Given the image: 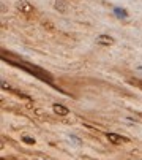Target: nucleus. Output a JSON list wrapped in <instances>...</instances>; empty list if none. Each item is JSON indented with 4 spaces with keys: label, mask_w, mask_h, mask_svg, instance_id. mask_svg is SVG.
<instances>
[{
    "label": "nucleus",
    "mask_w": 142,
    "mask_h": 160,
    "mask_svg": "<svg viewBox=\"0 0 142 160\" xmlns=\"http://www.w3.org/2000/svg\"><path fill=\"white\" fill-rule=\"evenodd\" d=\"M16 6H18V10L19 11H22L24 13V15H33V6L30 5V3H28L27 2V0H19V2L16 3Z\"/></svg>",
    "instance_id": "f257e3e1"
},
{
    "label": "nucleus",
    "mask_w": 142,
    "mask_h": 160,
    "mask_svg": "<svg viewBox=\"0 0 142 160\" xmlns=\"http://www.w3.org/2000/svg\"><path fill=\"white\" fill-rule=\"evenodd\" d=\"M96 43L101 45V46H112V45H115V40H114L111 35L103 33V35H98L96 37Z\"/></svg>",
    "instance_id": "f03ea898"
},
{
    "label": "nucleus",
    "mask_w": 142,
    "mask_h": 160,
    "mask_svg": "<svg viewBox=\"0 0 142 160\" xmlns=\"http://www.w3.org/2000/svg\"><path fill=\"white\" fill-rule=\"evenodd\" d=\"M107 140L112 143V144H125V143H128V138L126 136H122V135H119V133H107Z\"/></svg>",
    "instance_id": "7ed1b4c3"
},
{
    "label": "nucleus",
    "mask_w": 142,
    "mask_h": 160,
    "mask_svg": "<svg viewBox=\"0 0 142 160\" xmlns=\"http://www.w3.org/2000/svg\"><path fill=\"white\" fill-rule=\"evenodd\" d=\"M52 110H54L55 114H59V116H66L69 113V110L66 108L65 105H62V103H54L52 105Z\"/></svg>",
    "instance_id": "20e7f679"
},
{
    "label": "nucleus",
    "mask_w": 142,
    "mask_h": 160,
    "mask_svg": "<svg viewBox=\"0 0 142 160\" xmlns=\"http://www.w3.org/2000/svg\"><path fill=\"white\" fill-rule=\"evenodd\" d=\"M114 15H115L119 19H128V11L125 8H120V6H114Z\"/></svg>",
    "instance_id": "39448f33"
},
{
    "label": "nucleus",
    "mask_w": 142,
    "mask_h": 160,
    "mask_svg": "<svg viewBox=\"0 0 142 160\" xmlns=\"http://www.w3.org/2000/svg\"><path fill=\"white\" fill-rule=\"evenodd\" d=\"M54 8L59 11V13H66V11H68V5H66L65 0H55Z\"/></svg>",
    "instance_id": "423d86ee"
},
{
    "label": "nucleus",
    "mask_w": 142,
    "mask_h": 160,
    "mask_svg": "<svg viewBox=\"0 0 142 160\" xmlns=\"http://www.w3.org/2000/svg\"><path fill=\"white\" fill-rule=\"evenodd\" d=\"M22 141H24V143H28V144H35V140L30 138V136H22Z\"/></svg>",
    "instance_id": "0eeeda50"
},
{
    "label": "nucleus",
    "mask_w": 142,
    "mask_h": 160,
    "mask_svg": "<svg viewBox=\"0 0 142 160\" xmlns=\"http://www.w3.org/2000/svg\"><path fill=\"white\" fill-rule=\"evenodd\" d=\"M2 87H3V89H10V84L5 83V81H2Z\"/></svg>",
    "instance_id": "6e6552de"
},
{
    "label": "nucleus",
    "mask_w": 142,
    "mask_h": 160,
    "mask_svg": "<svg viewBox=\"0 0 142 160\" xmlns=\"http://www.w3.org/2000/svg\"><path fill=\"white\" fill-rule=\"evenodd\" d=\"M136 70H137V71H140V73H142V65H139V67H136Z\"/></svg>",
    "instance_id": "1a4fd4ad"
}]
</instances>
